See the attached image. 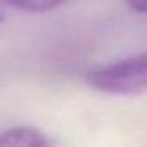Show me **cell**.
I'll use <instances>...</instances> for the list:
<instances>
[{"mask_svg":"<svg viewBox=\"0 0 147 147\" xmlns=\"http://www.w3.org/2000/svg\"><path fill=\"white\" fill-rule=\"evenodd\" d=\"M88 83L113 95H131L147 90V50L92 69Z\"/></svg>","mask_w":147,"mask_h":147,"instance_id":"1","label":"cell"},{"mask_svg":"<svg viewBox=\"0 0 147 147\" xmlns=\"http://www.w3.org/2000/svg\"><path fill=\"white\" fill-rule=\"evenodd\" d=\"M50 140L45 133L33 126H14L0 133V145H18V147H43Z\"/></svg>","mask_w":147,"mask_h":147,"instance_id":"2","label":"cell"},{"mask_svg":"<svg viewBox=\"0 0 147 147\" xmlns=\"http://www.w3.org/2000/svg\"><path fill=\"white\" fill-rule=\"evenodd\" d=\"M2 4L16 7L19 11L24 12H33V14H40V12H49L57 9L59 5L66 4L67 0H0Z\"/></svg>","mask_w":147,"mask_h":147,"instance_id":"3","label":"cell"},{"mask_svg":"<svg viewBox=\"0 0 147 147\" xmlns=\"http://www.w3.org/2000/svg\"><path fill=\"white\" fill-rule=\"evenodd\" d=\"M126 4H128L130 9H133L135 12L147 14V0H126Z\"/></svg>","mask_w":147,"mask_h":147,"instance_id":"4","label":"cell"},{"mask_svg":"<svg viewBox=\"0 0 147 147\" xmlns=\"http://www.w3.org/2000/svg\"><path fill=\"white\" fill-rule=\"evenodd\" d=\"M4 19H5V12H4V9H2V7H0V23H2Z\"/></svg>","mask_w":147,"mask_h":147,"instance_id":"5","label":"cell"}]
</instances>
